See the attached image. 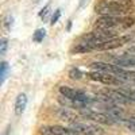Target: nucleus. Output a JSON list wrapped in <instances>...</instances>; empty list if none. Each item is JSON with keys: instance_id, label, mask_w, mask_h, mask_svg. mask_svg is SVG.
<instances>
[{"instance_id": "1", "label": "nucleus", "mask_w": 135, "mask_h": 135, "mask_svg": "<svg viewBox=\"0 0 135 135\" xmlns=\"http://www.w3.org/2000/svg\"><path fill=\"white\" fill-rule=\"evenodd\" d=\"M95 11L100 16H124L131 11L130 2H115V0H101L96 4Z\"/></svg>"}, {"instance_id": "2", "label": "nucleus", "mask_w": 135, "mask_h": 135, "mask_svg": "<svg viewBox=\"0 0 135 135\" xmlns=\"http://www.w3.org/2000/svg\"><path fill=\"white\" fill-rule=\"evenodd\" d=\"M135 23V19L130 16H100L96 20V28L104 30H114L118 28H127Z\"/></svg>"}, {"instance_id": "3", "label": "nucleus", "mask_w": 135, "mask_h": 135, "mask_svg": "<svg viewBox=\"0 0 135 135\" xmlns=\"http://www.w3.org/2000/svg\"><path fill=\"white\" fill-rule=\"evenodd\" d=\"M116 38V31L114 30H104V28H96L91 32L85 34L80 38V42H89V43H101Z\"/></svg>"}, {"instance_id": "4", "label": "nucleus", "mask_w": 135, "mask_h": 135, "mask_svg": "<svg viewBox=\"0 0 135 135\" xmlns=\"http://www.w3.org/2000/svg\"><path fill=\"white\" fill-rule=\"evenodd\" d=\"M60 93H61L62 97L69 99V100H73V101H80V103L85 104L86 107L93 101V99L89 97L86 93H84V92H81V91H77V89H73V88H70V86H66V85L60 86Z\"/></svg>"}, {"instance_id": "5", "label": "nucleus", "mask_w": 135, "mask_h": 135, "mask_svg": "<svg viewBox=\"0 0 135 135\" xmlns=\"http://www.w3.org/2000/svg\"><path fill=\"white\" fill-rule=\"evenodd\" d=\"M86 76L91 78V80H93V81H99V83H103V84H107V85H120V84L126 83L124 80H122V78H119L115 74L104 73V72H97V70L89 72Z\"/></svg>"}, {"instance_id": "6", "label": "nucleus", "mask_w": 135, "mask_h": 135, "mask_svg": "<svg viewBox=\"0 0 135 135\" xmlns=\"http://www.w3.org/2000/svg\"><path fill=\"white\" fill-rule=\"evenodd\" d=\"M80 115H81L83 118L89 119V120H93V122L101 123V124H114V123H115V120L112 119L109 115L103 114V112L93 111V109H89V108L81 109V111H80Z\"/></svg>"}, {"instance_id": "7", "label": "nucleus", "mask_w": 135, "mask_h": 135, "mask_svg": "<svg viewBox=\"0 0 135 135\" xmlns=\"http://www.w3.org/2000/svg\"><path fill=\"white\" fill-rule=\"evenodd\" d=\"M70 128L74 130L77 134H84V135H103L104 130L95 126V124H88V123H81V122H76L70 123Z\"/></svg>"}, {"instance_id": "8", "label": "nucleus", "mask_w": 135, "mask_h": 135, "mask_svg": "<svg viewBox=\"0 0 135 135\" xmlns=\"http://www.w3.org/2000/svg\"><path fill=\"white\" fill-rule=\"evenodd\" d=\"M42 135H78L70 127H62V126H47L41 128Z\"/></svg>"}, {"instance_id": "9", "label": "nucleus", "mask_w": 135, "mask_h": 135, "mask_svg": "<svg viewBox=\"0 0 135 135\" xmlns=\"http://www.w3.org/2000/svg\"><path fill=\"white\" fill-rule=\"evenodd\" d=\"M112 64H115L120 68H132L135 66V55L123 54L120 57H112Z\"/></svg>"}, {"instance_id": "10", "label": "nucleus", "mask_w": 135, "mask_h": 135, "mask_svg": "<svg viewBox=\"0 0 135 135\" xmlns=\"http://www.w3.org/2000/svg\"><path fill=\"white\" fill-rule=\"evenodd\" d=\"M27 105V96L26 93H19L16 100H15V114L16 115H22L26 109Z\"/></svg>"}, {"instance_id": "11", "label": "nucleus", "mask_w": 135, "mask_h": 135, "mask_svg": "<svg viewBox=\"0 0 135 135\" xmlns=\"http://www.w3.org/2000/svg\"><path fill=\"white\" fill-rule=\"evenodd\" d=\"M45 35H46V31H45L43 28H38L35 32H34L32 39L35 41V42H42V41H43V38H45Z\"/></svg>"}, {"instance_id": "12", "label": "nucleus", "mask_w": 135, "mask_h": 135, "mask_svg": "<svg viewBox=\"0 0 135 135\" xmlns=\"http://www.w3.org/2000/svg\"><path fill=\"white\" fill-rule=\"evenodd\" d=\"M69 76H70V78H73V80H80L84 74H83V72L80 69H70Z\"/></svg>"}, {"instance_id": "13", "label": "nucleus", "mask_w": 135, "mask_h": 135, "mask_svg": "<svg viewBox=\"0 0 135 135\" xmlns=\"http://www.w3.org/2000/svg\"><path fill=\"white\" fill-rule=\"evenodd\" d=\"M7 47H8V39L7 38H2V41H0V54L4 55L6 51H7Z\"/></svg>"}, {"instance_id": "14", "label": "nucleus", "mask_w": 135, "mask_h": 135, "mask_svg": "<svg viewBox=\"0 0 135 135\" xmlns=\"http://www.w3.org/2000/svg\"><path fill=\"white\" fill-rule=\"evenodd\" d=\"M0 68H2V83H4L6 77H7V72H8V64L6 61H3L2 65H0Z\"/></svg>"}, {"instance_id": "15", "label": "nucleus", "mask_w": 135, "mask_h": 135, "mask_svg": "<svg viewBox=\"0 0 135 135\" xmlns=\"http://www.w3.org/2000/svg\"><path fill=\"white\" fill-rule=\"evenodd\" d=\"M122 91H123V93H124L132 101V103H135V91H134V89H122Z\"/></svg>"}, {"instance_id": "16", "label": "nucleus", "mask_w": 135, "mask_h": 135, "mask_svg": "<svg viewBox=\"0 0 135 135\" xmlns=\"http://www.w3.org/2000/svg\"><path fill=\"white\" fill-rule=\"evenodd\" d=\"M124 81H134L135 83V72L134 70H126Z\"/></svg>"}, {"instance_id": "17", "label": "nucleus", "mask_w": 135, "mask_h": 135, "mask_svg": "<svg viewBox=\"0 0 135 135\" xmlns=\"http://www.w3.org/2000/svg\"><path fill=\"white\" fill-rule=\"evenodd\" d=\"M60 16H61V8L55 9V14H54V15L51 16V25L57 23V22H58V19H60Z\"/></svg>"}, {"instance_id": "18", "label": "nucleus", "mask_w": 135, "mask_h": 135, "mask_svg": "<svg viewBox=\"0 0 135 135\" xmlns=\"http://www.w3.org/2000/svg\"><path fill=\"white\" fill-rule=\"evenodd\" d=\"M50 4H46V6H45L43 8H42V11H41V12H39V16L41 18H45V16H46L47 14H49V9H50Z\"/></svg>"}, {"instance_id": "19", "label": "nucleus", "mask_w": 135, "mask_h": 135, "mask_svg": "<svg viewBox=\"0 0 135 135\" xmlns=\"http://www.w3.org/2000/svg\"><path fill=\"white\" fill-rule=\"evenodd\" d=\"M127 127L130 128V130H132V131H135V118L132 116V118H130L128 120H127Z\"/></svg>"}, {"instance_id": "20", "label": "nucleus", "mask_w": 135, "mask_h": 135, "mask_svg": "<svg viewBox=\"0 0 135 135\" xmlns=\"http://www.w3.org/2000/svg\"><path fill=\"white\" fill-rule=\"evenodd\" d=\"M12 26V16H7L6 18V27Z\"/></svg>"}, {"instance_id": "21", "label": "nucleus", "mask_w": 135, "mask_h": 135, "mask_svg": "<svg viewBox=\"0 0 135 135\" xmlns=\"http://www.w3.org/2000/svg\"><path fill=\"white\" fill-rule=\"evenodd\" d=\"M127 53H130L131 55H135V46H132V47H130V49L127 50Z\"/></svg>"}, {"instance_id": "22", "label": "nucleus", "mask_w": 135, "mask_h": 135, "mask_svg": "<svg viewBox=\"0 0 135 135\" xmlns=\"http://www.w3.org/2000/svg\"><path fill=\"white\" fill-rule=\"evenodd\" d=\"M8 132H9V131H8V130H7V131H6V132H4V135H8Z\"/></svg>"}, {"instance_id": "23", "label": "nucleus", "mask_w": 135, "mask_h": 135, "mask_svg": "<svg viewBox=\"0 0 135 135\" xmlns=\"http://www.w3.org/2000/svg\"><path fill=\"white\" fill-rule=\"evenodd\" d=\"M35 2H38V0H35Z\"/></svg>"}]
</instances>
